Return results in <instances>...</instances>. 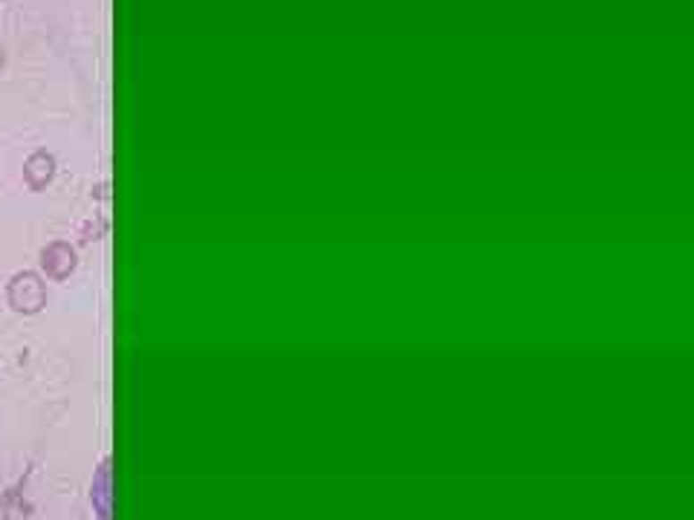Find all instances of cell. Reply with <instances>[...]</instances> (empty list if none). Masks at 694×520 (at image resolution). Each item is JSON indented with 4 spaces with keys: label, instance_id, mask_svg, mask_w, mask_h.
Returning <instances> with one entry per match:
<instances>
[{
    "label": "cell",
    "instance_id": "1",
    "mask_svg": "<svg viewBox=\"0 0 694 520\" xmlns=\"http://www.w3.org/2000/svg\"><path fill=\"white\" fill-rule=\"evenodd\" d=\"M6 295H9V306L23 315L41 313V306L46 304V287H44L41 275H35V272H18V275L9 281Z\"/></svg>",
    "mask_w": 694,
    "mask_h": 520
},
{
    "label": "cell",
    "instance_id": "2",
    "mask_svg": "<svg viewBox=\"0 0 694 520\" xmlns=\"http://www.w3.org/2000/svg\"><path fill=\"white\" fill-rule=\"evenodd\" d=\"M41 266L50 278L61 281L70 275L72 266H76V252H72L67 243H50L41 252Z\"/></svg>",
    "mask_w": 694,
    "mask_h": 520
},
{
    "label": "cell",
    "instance_id": "3",
    "mask_svg": "<svg viewBox=\"0 0 694 520\" xmlns=\"http://www.w3.org/2000/svg\"><path fill=\"white\" fill-rule=\"evenodd\" d=\"M53 173H55V159L46 151H35L27 159V165H23V177H27L29 189H35V191H41L44 185L53 180Z\"/></svg>",
    "mask_w": 694,
    "mask_h": 520
},
{
    "label": "cell",
    "instance_id": "4",
    "mask_svg": "<svg viewBox=\"0 0 694 520\" xmlns=\"http://www.w3.org/2000/svg\"><path fill=\"white\" fill-rule=\"evenodd\" d=\"M0 70H4V53H0Z\"/></svg>",
    "mask_w": 694,
    "mask_h": 520
}]
</instances>
